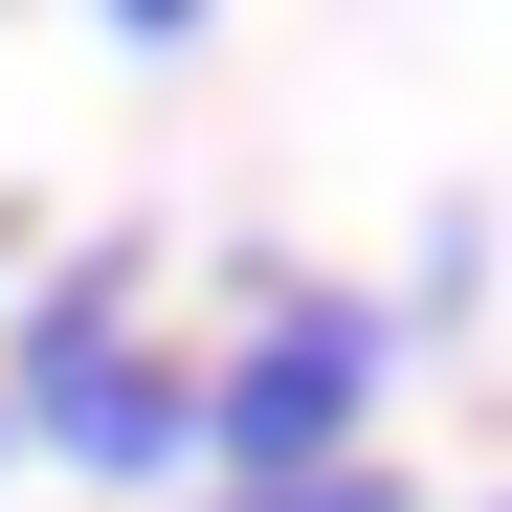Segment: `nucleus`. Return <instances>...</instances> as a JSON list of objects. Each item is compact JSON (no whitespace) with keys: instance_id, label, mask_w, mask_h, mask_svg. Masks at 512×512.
I'll use <instances>...</instances> for the list:
<instances>
[{"instance_id":"f257e3e1","label":"nucleus","mask_w":512,"mask_h":512,"mask_svg":"<svg viewBox=\"0 0 512 512\" xmlns=\"http://www.w3.org/2000/svg\"><path fill=\"white\" fill-rule=\"evenodd\" d=\"M357 401H379V312H334V290H268V334H245V357L201 379V446L245 468V512H268V490H334Z\"/></svg>"},{"instance_id":"f03ea898","label":"nucleus","mask_w":512,"mask_h":512,"mask_svg":"<svg viewBox=\"0 0 512 512\" xmlns=\"http://www.w3.org/2000/svg\"><path fill=\"white\" fill-rule=\"evenodd\" d=\"M23 423L67 468H179L201 446V379H156V357H23Z\"/></svg>"},{"instance_id":"7ed1b4c3","label":"nucleus","mask_w":512,"mask_h":512,"mask_svg":"<svg viewBox=\"0 0 512 512\" xmlns=\"http://www.w3.org/2000/svg\"><path fill=\"white\" fill-rule=\"evenodd\" d=\"M268 512H401V490H379V468H334V490H268Z\"/></svg>"}]
</instances>
